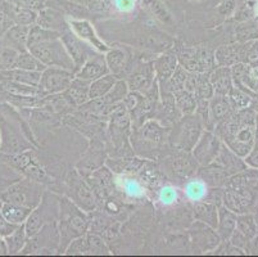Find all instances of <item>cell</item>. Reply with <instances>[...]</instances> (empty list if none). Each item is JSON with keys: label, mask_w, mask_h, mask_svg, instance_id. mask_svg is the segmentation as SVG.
<instances>
[{"label": "cell", "mask_w": 258, "mask_h": 257, "mask_svg": "<svg viewBox=\"0 0 258 257\" xmlns=\"http://www.w3.org/2000/svg\"><path fill=\"white\" fill-rule=\"evenodd\" d=\"M64 254H69V256H83V254H88L86 234L72 239L69 243V246L66 247Z\"/></svg>", "instance_id": "obj_51"}, {"label": "cell", "mask_w": 258, "mask_h": 257, "mask_svg": "<svg viewBox=\"0 0 258 257\" xmlns=\"http://www.w3.org/2000/svg\"><path fill=\"white\" fill-rule=\"evenodd\" d=\"M7 242V247H8V252L9 254H17L21 253V251L25 247L26 242L29 239L27 237V233H26V228L25 224L20 225L15 232L9 234L8 237L4 238Z\"/></svg>", "instance_id": "obj_41"}, {"label": "cell", "mask_w": 258, "mask_h": 257, "mask_svg": "<svg viewBox=\"0 0 258 257\" xmlns=\"http://www.w3.org/2000/svg\"><path fill=\"white\" fill-rule=\"evenodd\" d=\"M125 180L126 181L123 188H125L126 193H128L133 197L134 195H139L142 193V185L135 179H125Z\"/></svg>", "instance_id": "obj_56"}, {"label": "cell", "mask_w": 258, "mask_h": 257, "mask_svg": "<svg viewBox=\"0 0 258 257\" xmlns=\"http://www.w3.org/2000/svg\"><path fill=\"white\" fill-rule=\"evenodd\" d=\"M177 66H179V61L175 52H166L154 58L153 67L158 86H162L168 81Z\"/></svg>", "instance_id": "obj_23"}, {"label": "cell", "mask_w": 258, "mask_h": 257, "mask_svg": "<svg viewBox=\"0 0 258 257\" xmlns=\"http://www.w3.org/2000/svg\"><path fill=\"white\" fill-rule=\"evenodd\" d=\"M39 26L44 28H48V30H54V31L62 32L64 28H63V18L62 16H59L58 13L53 11H43L40 13V17L37 20Z\"/></svg>", "instance_id": "obj_46"}, {"label": "cell", "mask_w": 258, "mask_h": 257, "mask_svg": "<svg viewBox=\"0 0 258 257\" xmlns=\"http://www.w3.org/2000/svg\"><path fill=\"white\" fill-rule=\"evenodd\" d=\"M244 162L247 164V166L249 165L254 169H258V150L250 149V152L244 157Z\"/></svg>", "instance_id": "obj_58"}, {"label": "cell", "mask_w": 258, "mask_h": 257, "mask_svg": "<svg viewBox=\"0 0 258 257\" xmlns=\"http://www.w3.org/2000/svg\"><path fill=\"white\" fill-rule=\"evenodd\" d=\"M0 88L8 93V95L17 96H44V91L39 86L22 84V82L11 81V80H0Z\"/></svg>", "instance_id": "obj_33"}, {"label": "cell", "mask_w": 258, "mask_h": 257, "mask_svg": "<svg viewBox=\"0 0 258 257\" xmlns=\"http://www.w3.org/2000/svg\"><path fill=\"white\" fill-rule=\"evenodd\" d=\"M13 68H21V70H27V71H37V72H43L46 68L43 63L37 60L34 54L30 53L29 50L20 52L16 60L15 66Z\"/></svg>", "instance_id": "obj_43"}, {"label": "cell", "mask_w": 258, "mask_h": 257, "mask_svg": "<svg viewBox=\"0 0 258 257\" xmlns=\"http://www.w3.org/2000/svg\"><path fill=\"white\" fill-rule=\"evenodd\" d=\"M86 243H88V254H98V256L111 254V251L105 243V239L103 238V235L98 234V233H86Z\"/></svg>", "instance_id": "obj_44"}, {"label": "cell", "mask_w": 258, "mask_h": 257, "mask_svg": "<svg viewBox=\"0 0 258 257\" xmlns=\"http://www.w3.org/2000/svg\"><path fill=\"white\" fill-rule=\"evenodd\" d=\"M86 181L89 183V185L93 189L94 195L97 198L98 204L100 202L104 203L105 201H108L109 195L112 194V190H113V173L111 170L108 169L105 165L100 166L99 169H97L95 171L90 174L89 176H86Z\"/></svg>", "instance_id": "obj_18"}, {"label": "cell", "mask_w": 258, "mask_h": 257, "mask_svg": "<svg viewBox=\"0 0 258 257\" xmlns=\"http://www.w3.org/2000/svg\"><path fill=\"white\" fill-rule=\"evenodd\" d=\"M30 26L16 25L11 26L4 34L3 42L4 45L11 46L18 52L27 50V39H29Z\"/></svg>", "instance_id": "obj_28"}, {"label": "cell", "mask_w": 258, "mask_h": 257, "mask_svg": "<svg viewBox=\"0 0 258 257\" xmlns=\"http://www.w3.org/2000/svg\"><path fill=\"white\" fill-rule=\"evenodd\" d=\"M194 95L197 99H211L215 95V90L212 88V84L210 81V74L206 72H199L198 82H197Z\"/></svg>", "instance_id": "obj_47"}, {"label": "cell", "mask_w": 258, "mask_h": 257, "mask_svg": "<svg viewBox=\"0 0 258 257\" xmlns=\"http://www.w3.org/2000/svg\"><path fill=\"white\" fill-rule=\"evenodd\" d=\"M171 149H172V153L170 155L168 160H170V167L172 170L173 175L185 181L196 176L199 165L194 160L191 152L176 149V148H171Z\"/></svg>", "instance_id": "obj_19"}, {"label": "cell", "mask_w": 258, "mask_h": 257, "mask_svg": "<svg viewBox=\"0 0 258 257\" xmlns=\"http://www.w3.org/2000/svg\"><path fill=\"white\" fill-rule=\"evenodd\" d=\"M2 207H3V201L0 199V211H2Z\"/></svg>", "instance_id": "obj_63"}, {"label": "cell", "mask_w": 258, "mask_h": 257, "mask_svg": "<svg viewBox=\"0 0 258 257\" xmlns=\"http://www.w3.org/2000/svg\"><path fill=\"white\" fill-rule=\"evenodd\" d=\"M27 50L34 54L46 67H60L72 71L75 74V65L69 52L66 50L60 37L32 45Z\"/></svg>", "instance_id": "obj_6"}, {"label": "cell", "mask_w": 258, "mask_h": 257, "mask_svg": "<svg viewBox=\"0 0 258 257\" xmlns=\"http://www.w3.org/2000/svg\"><path fill=\"white\" fill-rule=\"evenodd\" d=\"M197 176L207 184L210 188H225L230 175L215 164H210L207 166H199L197 171Z\"/></svg>", "instance_id": "obj_27"}, {"label": "cell", "mask_w": 258, "mask_h": 257, "mask_svg": "<svg viewBox=\"0 0 258 257\" xmlns=\"http://www.w3.org/2000/svg\"><path fill=\"white\" fill-rule=\"evenodd\" d=\"M0 133H2V145L0 152L3 155H18L25 150L32 149L34 144L27 140L21 131L20 125L15 126L4 116L0 117Z\"/></svg>", "instance_id": "obj_10"}, {"label": "cell", "mask_w": 258, "mask_h": 257, "mask_svg": "<svg viewBox=\"0 0 258 257\" xmlns=\"http://www.w3.org/2000/svg\"><path fill=\"white\" fill-rule=\"evenodd\" d=\"M20 179H22V175L18 173L17 170L13 169L7 162L0 164V193L7 189L12 183L20 180Z\"/></svg>", "instance_id": "obj_49"}, {"label": "cell", "mask_w": 258, "mask_h": 257, "mask_svg": "<svg viewBox=\"0 0 258 257\" xmlns=\"http://www.w3.org/2000/svg\"><path fill=\"white\" fill-rule=\"evenodd\" d=\"M0 145H2V133H0Z\"/></svg>", "instance_id": "obj_64"}, {"label": "cell", "mask_w": 258, "mask_h": 257, "mask_svg": "<svg viewBox=\"0 0 258 257\" xmlns=\"http://www.w3.org/2000/svg\"><path fill=\"white\" fill-rule=\"evenodd\" d=\"M253 216H254V220H255V224H257V228H258V209H257V210H255V214H254V215H253Z\"/></svg>", "instance_id": "obj_62"}, {"label": "cell", "mask_w": 258, "mask_h": 257, "mask_svg": "<svg viewBox=\"0 0 258 257\" xmlns=\"http://www.w3.org/2000/svg\"><path fill=\"white\" fill-rule=\"evenodd\" d=\"M254 203V189L240 188V189H224L222 206L233 211L236 215L247 214Z\"/></svg>", "instance_id": "obj_17"}, {"label": "cell", "mask_w": 258, "mask_h": 257, "mask_svg": "<svg viewBox=\"0 0 258 257\" xmlns=\"http://www.w3.org/2000/svg\"><path fill=\"white\" fill-rule=\"evenodd\" d=\"M189 239L193 248L199 253L212 252L221 243V238L217 234L216 229L198 220H196L190 225Z\"/></svg>", "instance_id": "obj_12"}, {"label": "cell", "mask_w": 258, "mask_h": 257, "mask_svg": "<svg viewBox=\"0 0 258 257\" xmlns=\"http://www.w3.org/2000/svg\"><path fill=\"white\" fill-rule=\"evenodd\" d=\"M59 248L58 253H64L66 247L72 239L89 232V214L67 198L59 197V215H58Z\"/></svg>", "instance_id": "obj_3"}, {"label": "cell", "mask_w": 258, "mask_h": 257, "mask_svg": "<svg viewBox=\"0 0 258 257\" xmlns=\"http://www.w3.org/2000/svg\"><path fill=\"white\" fill-rule=\"evenodd\" d=\"M203 130L205 125L197 113L184 115L170 129L168 141L171 148L191 152Z\"/></svg>", "instance_id": "obj_4"}, {"label": "cell", "mask_w": 258, "mask_h": 257, "mask_svg": "<svg viewBox=\"0 0 258 257\" xmlns=\"http://www.w3.org/2000/svg\"><path fill=\"white\" fill-rule=\"evenodd\" d=\"M60 40H62L63 45H64L66 50L69 52L70 57L74 61L75 65V74L80 68L83 67L84 63L88 61L89 57L93 56L94 53H97L98 50L93 48L90 44L80 39L77 35H75L72 31H64L63 30L60 32Z\"/></svg>", "instance_id": "obj_15"}, {"label": "cell", "mask_w": 258, "mask_h": 257, "mask_svg": "<svg viewBox=\"0 0 258 257\" xmlns=\"http://www.w3.org/2000/svg\"><path fill=\"white\" fill-rule=\"evenodd\" d=\"M90 82L88 80L80 79L75 76L72 79L71 84L67 88V90L63 91V95L70 102L72 107L77 108L83 106L89 100V88H90Z\"/></svg>", "instance_id": "obj_26"}, {"label": "cell", "mask_w": 258, "mask_h": 257, "mask_svg": "<svg viewBox=\"0 0 258 257\" xmlns=\"http://www.w3.org/2000/svg\"><path fill=\"white\" fill-rule=\"evenodd\" d=\"M234 112H235V108L230 102L229 96L215 94L210 99V122L212 130L215 129L216 125L229 119Z\"/></svg>", "instance_id": "obj_24"}, {"label": "cell", "mask_w": 258, "mask_h": 257, "mask_svg": "<svg viewBox=\"0 0 258 257\" xmlns=\"http://www.w3.org/2000/svg\"><path fill=\"white\" fill-rule=\"evenodd\" d=\"M152 9H153L154 14H156L157 17H158L162 22H165V23L172 22V17H171V14L168 13V11L166 9V7H163L159 3H153L152 4Z\"/></svg>", "instance_id": "obj_53"}, {"label": "cell", "mask_w": 258, "mask_h": 257, "mask_svg": "<svg viewBox=\"0 0 258 257\" xmlns=\"http://www.w3.org/2000/svg\"><path fill=\"white\" fill-rule=\"evenodd\" d=\"M159 202H161L163 206H171V204L175 203L177 199H179V194H177V189L173 188L172 185H165L159 190Z\"/></svg>", "instance_id": "obj_52"}, {"label": "cell", "mask_w": 258, "mask_h": 257, "mask_svg": "<svg viewBox=\"0 0 258 257\" xmlns=\"http://www.w3.org/2000/svg\"><path fill=\"white\" fill-rule=\"evenodd\" d=\"M236 214L227 210L225 206L219 207V221L216 226V232L221 240H229L236 228Z\"/></svg>", "instance_id": "obj_32"}, {"label": "cell", "mask_w": 258, "mask_h": 257, "mask_svg": "<svg viewBox=\"0 0 258 257\" xmlns=\"http://www.w3.org/2000/svg\"><path fill=\"white\" fill-rule=\"evenodd\" d=\"M252 149L258 150V115L255 119V130H254V141H253V148Z\"/></svg>", "instance_id": "obj_61"}, {"label": "cell", "mask_w": 258, "mask_h": 257, "mask_svg": "<svg viewBox=\"0 0 258 257\" xmlns=\"http://www.w3.org/2000/svg\"><path fill=\"white\" fill-rule=\"evenodd\" d=\"M69 27L71 28V31L75 35L80 37L81 40L86 41L88 44H90L95 50H98L99 53H105L108 52L109 46L105 44L103 40L99 39V36L97 35L95 30L93 28L91 23L86 20H70L69 21Z\"/></svg>", "instance_id": "obj_21"}, {"label": "cell", "mask_w": 258, "mask_h": 257, "mask_svg": "<svg viewBox=\"0 0 258 257\" xmlns=\"http://www.w3.org/2000/svg\"><path fill=\"white\" fill-rule=\"evenodd\" d=\"M130 91L127 86V82L123 79H118L114 85L111 88V90L108 91L102 99V102L105 106H117L119 103L123 102V99L126 98L127 93Z\"/></svg>", "instance_id": "obj_39"}, {"label": "cell", "mask_w": 258, "mask_h": 257, "mask_svg": "<svg viewBox=\"0 0 258 257\" xmlns=\"http://www.w3.org/2000/svg\"><path fill=\"white\" fill-rule=\"evenodd\" d=\"M191 214H193L194 220L207 224L211 228L216 229L217 221H219V207L216 206V204L207 201L193 202V204H191Z\"/></svg>", "instance_id": "obj_30"}, {"label": "cell", "mask_w": 258, "mask_h": 257, "mask_svg": "<svg viewBox=\"0 0 258 257\" xmlns=\"http://www.w3.org/2000/svg\"><path fill=\"white\" fill-rule=\"evenodd\" d=\"M238 232H240L244 237H247L248 239H252L255 237L258 233L257 224H255L254 216L250 214H240L236 216V228Z\"/></svg>", "instance_id": "obj_45"}, {"label": "cell", "mask_w": 258, "mask_h": 257, "mask_svg": "<svg viewBox=\"0 0 258 257\" xmlns=\"http://www.w3.org/2000/svg\"><path fill=\"white\" fill-rule=\"evenodd\" d=\"M107 74H109V70H108L104 56H103V53L97 52L91 57H89L88 61L84 63L83 67L77 71L75 76L88 80V81H93V80L99 79V77L104 76Z\"/></svg>", "instance_id": "obj_22"}, {"label": "cell", "mask_w": 258, "mask_h": 257, "mask_svg": "<svg viewBox=\"0 0 258 257\" xmlns=\"http://www.w3.org/2000/svg\"><path fill=\"white\" fill-rule=\"evenodd\" d=\"M175 53L181 67H184L186 71L198 72L199 46H181Z\"/></svg>", "instance_id": "obj_37"}, {"label": "cell", "mask_w": 258, "mask_h": 257, "mask_svg": "<svg viewBox=\"0 0 258 257\" xmlns=\"http://www.w3.org/2000/svg\"><path fill=\"white\" fill-rule=\"evenodd\" d=\"M18 226L20 225H16V224L9 223V221L7 220V219L4 218L2 214H0V237H3V238L8 237L9 234H12V233L17 229Z\"/></svg>", "instance_id": "obj_54"}, {"label": "cell", "mask_w": 258, "mask_h": 257, "mask_svg": "<svg viewBox=\"0 0 258 257\" xmlns=\"http://www.w3.org/2000/svg\"><path fill=\"white\" fill-rule=\"evenodd\" d=\"M222 147V141L219 136L216 135L212 130H203L202 135L199 136L198 141L191 149L194 160L199 166H207L212 164L220 149Z\"/></svg>", "instance_id": "obj_13"}, {"label": "cell", "mask_w": 258, "mask_h": 257, "mask_svg": "<svg viewBox=\"0 0 258 257\" xmlns=\"http://www.w3.org/2000/svg\"><path fill=\"white\" fill-rule=\"evenodd\" d=\"M210 81L212 84L215 94H219V95H227L234 86L230 67L216 66L210 72Z\"/></svg>", "instance_id": "obj_31"}, {"label": "cell", "mask_w": 258, "mask_h": 257, "mask_svg": "<svg viewBox=\"0 0 258 257\" xmlns=\"http://www.w3.org/2000/svg\"><path fill=\"white\" fill-rule=\"evenodd\" d=\"M245 253L258 254V235H255L252 239H249V242L247 244V248H245Z\"/></svg>", "instance_id": "obj_59"}, {"label": "cell", "mask_w": 258, "mask_h": 257, "mask_svg": "<svg viewBox=\"0 0 258 257\" xmlns=\"http://www.w3.org/2000/svg\"><path fill=\"white\" fill-rule=\"evenodd\" d=\"M171 127L165 126L156 119H149L140 126L134 127L131 131L130 141L135 156L140 159L154 160L168 149Z\"/></svg>", "instance_id": "obj_2"}, {"label": "cell", "mask_w": 258, "mask_h": 257, "mask_svg": "<svg viewBox=\"0 0 258 257\" xmlns=\"http://www.w3.org/2000/svg\"><path fill=\"white\" fill-rule=\"evenodd\" d=\"M117 80H118V77L114 76L111 72L99 77V79L93 80L90 82V88H89V99L103 98L108 91L111 90Z\"/></svg>", "instance_id": "obj_36"}, {"label": "cell", "mask_w": 258, "mask_h": 257, "mask_svg": "<svg viewBox=\"0 0 258 257\" xmlns=\"http://www.w3.org/2000/svg\"><path fill=\"white\" fill-rule=\"evenodd\" d=\"M126 76H127L126 82H127L130 90L145 93L157 81L153 61L152 62H140L135 66L133 65Z\"/></svg>", "instance_id": "obj_16"}, {"label": "cell", "mask_w": 258, "mask_h": 257, "mask_svg": "<svg viewBox=\"0 0 258 257\" xmlns=\"http://www.w3.org/2000/svg\"><path fill=\"white\" fill-rule=\"evenodd\" d=\"M59 215V197L53 193L44 192L40 203L35 207L25 221V228L27 237L36 234L45 224L58 220Z\"/></svg>", "instance_id": "obj_7"}, {"label": "cell", "mask_w": 258, "mask_h": 257, "mask_svg": "<svg viewBox=\"0 0 258 257\" xmlns=\"http://www.w3.org/2000/svg\"><path fill=\"white\" fill-rule=\"evenodd\" d=\"M257 113L250 107L241 108L224 121L219 122L213 133L234 153L244 159L253 148Z\"/></svg>", "instance_id": "obj_1"}, {"label": "cell", "mask_w": 258, "mask_h": 257, "mask_svg": "<svg viewBox=\"0 0 258 257\" xmlns=\"http://www.w3.org/2000/svg\"><path fill=\"white\" fill-rule=\"evenodd\" d=\"M60 37L59 31H54V30H48L41 26H32L30 27L29 31V39H27V49L31 48L32 45H36L40 42L49 41V40H54Z\"/></svg>", "instance_id": "obj_42"}, {"label": "cell", "mask_w": 258, "mask_h": 257, "mask_svg": "<svg viewBox=\"0 0 258 257\" xmlns=\"http://www.w3.org/2000/svg\"><path fill=\"white\" fill-rule=\"evenodd\" d=\"M216 66L231 67L238 62H243V44L221 45L215 52Z\"/></svg>", "instance_id": "obj_29"}, {"label": "cell", "mask_w": 258, "mask_h": 257, "mask_svg": "<svg viewBox=\"0 0 258 257\" xmlns=\"http://www.w3.org/2000/svg\"><path fill=\"white\" fill-rule=\"evenodd\" d=\"M6 254H9L7 242L3 237H0V256H6Z\"/></svg>", "instance_id": "obj_60"}, {"label": "cell", "mask_w": 258, "mask_h": 257, "mask_svg": "<svg viewBox=\"0 0 258 257\" xmlns=\"http://www.w3.org/2000/svg\"><path fill=\"white\" fill-rule=\"evenodd\" d=\"M20 52L16 49L11 48V46L4 45L2 42L0 45V70H8V68H13L16 60Z\"/></svg>", "instance_id": "obj_50"}, {"label": "cell", "mask_w": 258, "mask_h": 257, "mask_svg": "<svg viewBox=\"0 0 258 257\" xmlns=\"http://www.w3.org/2000/svg\"><path fill=\"white\" fill-rule=\"evenodd\" d=\"M212 164L221 167L230 176L241 173V171L247 169V164L241 160V157H239L236 153H234L230 148H227L224 143H222L220 153L217 155V157H216Z\"/></svg>", "instance_id": "obj_25"}, {"label": "cell", "mask_w": 258, "mask_h": 257, "mask_svg": "<svg viewBox=\"0 0 258 257\" xmlns=\"http://www.w3.org/2000/svg\"><path fill=\"white\" fill-rule=\"evenodd\" d=\"M59 248V232L58 220L50 221L30 237L21 251L22 254H54Z\"/></svg>", "instance_id": "obj_9"}, {"label": "cell", "mask_w": 258, "mask_h": 257, "mask_svg": "<svg viewBox=\"0 0 258 257\" xmlns=\"http://www.w3.org/2000/svg\"><path fill=\"white\" fill-rule=\"evenodd\" d=\"M230 243L234 244V246L239 247V248L244 249L245 251V248H247V244L248 242H249V239H248L247 237H244L243 234H241L240 232H238V230H234V233L231 234V237H230Z\"/></svg>", "instance_id": "obj_55"}, {"label": "cell", "mask_w": 258, "mask_h": 257, "mask_svg": "<svg viewBox=\"0 0 258 257\" xmlns=\"http://www.w3.org/2000/svg\"><path fill=\"white\" fill-rule=\"evenodd\" d=\"M186 76H187V71L179 65L177 67H176V70L173 71V74L171 75L168 81L166 82L165 85L159 86V94H166V93L173 94L176 93V91L184 89Z\"/></svg>", "instance_id": "obj_40"}, {"label": "cell", "mask_w": 258, "mask_h": 257, "mask_svg": "<svg viewBox=\"0 0 258 257\" xmlns=\"http://www.w3.org/2000/svg\"><path fill=\"white\" fill-rule=\"evenodd\" d=\"M44 192L45 190L39 181L29 178L20 179L0 193V199L7 203H16L34 210L41 201Z\"/></svg>", "instance_id": "obj_5"}, {"label": "cell", "mask_w": 258, "mask_h": 257, "mask_svg": "<svg viewBox=\"0 0 258 257\" xmlns=\"http://www.w3.org/2000/svg\"><path fill=\"white\" fill-rule=\"evenodd\" d=\"M31 211L32 209H30V207L3 202V207H2L0 214H2L9 223L16 224V225H22V224H25V221L27 220V218H29V215L31 214Z\"/></svg>", "instance_id": "obj_35"}, {"label": "cell", "mask_w": 258, "mask_h": 257, "mask_svg": "<svg viewBox=\"0 0 258 257\" xmlns=\"http://www.w3.org/2000/svg\"><path fill=\"white\" fill-rule=\"evenodd\" d=\"M173 100L177 107V110L181 112V115H193L196 113L197 108V98L193 93L187 91L186 89L173 93Z\"/></svg>", "instance_id": "obj_38"}, {"label": "cell", "mask_w": 258, "mask_h": 257, "mask_svg": "<svg viewBox=\"0 0 258 257\" xmlns=\"http://www.w3.org/2000/svg\"><path fill=\"white\" fill-rule=\"evenodd\" d=\"M66 197L70 198L76 206L85 212H93L98 209L97 198L93 189L83 175H80L77 170L70 171L66 178Z\"/></svg>", "instance_id": "obj_8"}, {"label": "cell", "mask_w": 258, "mask_h": 257, "mask_svg": "<svg viewBox=\"0 0 258 257\" xmlns=\"http://www.w3.org/2000/svg\"><path fill=\"white\" fill-rule=\"evenodd\" d=\"M114 4L121 12H130L135 7V0H114Z\"/></svg>", "instance_id": "obj_57"}, {"label": "cell", "mask_w": 258, "mask_h": 257, "mask_svg": "<svg viewBox=\"0 0 258 257\" xmlns=\"http://www.w3.org/2000/svg\"><path fill=\"white\" fill-rule=\"evenodd\" d=\"M208 187L205 181L202 180L198 176H193V178L187 179L185 181L184 187V194L185 197L189 199L191 203L198 201H205L206 195H207Z\"/></svg>", "instance_id": "obj_34"}, {"label": "cell", "mask_w": 258, "mask_h": 257, "mask_svg": "<svg viewBox=\"0 0 258 257\" xmlns=\"http://www.w3.org/2000/svg\"><path fill=\"white\" fill-rule=\"evenodd\" d=\"M75 74L72 71L60 67H46L41 72L39 88L44 94H60L67 90Z\"/></svg>", "instance_id": "obj_14"}, {"label": "cell", "mask_w": 258, "mask_h": 257, "mask_svg": "<svg viewBox=\"0 0 258 257\" xmlns=\"http://www.w3.org/2000/svg\"><path fill=\"white\" fill-rule=\"evenodd\" d=\"M104 58L109 72L118 79H122L123 75H127L134 65L130 53L126 49L118 46L108 49V52L104 53Z\"/></svg>", "instance_id": "obj_20"}, {"label": "cell", "mask_w": 258, "mask_h": 257, "mask_svg": "<svg viewBox=\"0 0 258 257\" xmlns=\"http://www.w3.org/2000/svg\"><path fill=\"white\" fill-rule=\"evenodd\" d=\"M229 96L230 102L233 105V107L235 108V111L241 110V108L249 107L252 99L254 98L255 95H252V94L247 93V91L241 90V89L236 88V86H233L230 93L227 94Z\"/></svg>", "instance_id": "obj_48"}, {"label": "cell", "mask_w": 258, "mask_h": 257, "mask_svg": "<svg viewBox=\"0 0 258 257\" xmlns=\"http://www.w3.org/2000/svg\"><path fill=\"white\" fill-rule=\"evenodd\" d=\"M89 140H90V145L88 148V152L84 155L81 161L76 165V170L84 178L89 176L93 171L103 166L108 157L107 148H105L107 135L95 136V138H91Z\"/></svg>", "instance_id": "obj_11"}]
</instances>
